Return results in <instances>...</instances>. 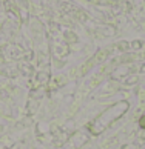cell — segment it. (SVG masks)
Listing matches in <instances>:
<instances>
[{
  "label": "cell",
  "mask_w": 145,
  "mask_h": 149,
  "mask_svg": "<svg viewBox=\"0 0 145 149\" xmlns=\"http://www.w3.org/2000/svg\"><path fill=\"white\" fill-rule=\"evenodd\" d=\"M139 126H141V128H144V129H145V114L142 115L141 118H139Z\"/></svg>",
  "instance_id": "1"
}]
</instances>
